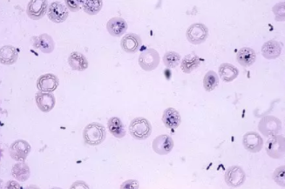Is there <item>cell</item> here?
Instances as JSON below:
<instances>
[{
	"label": "cell",
	"instance_id": "1",
	"mask_svg": "<svg viewBox=\"0 0 285 189\" xmlns=\"http://www.w3.org/2000/svg\"><path fill=\"white\" fill-rule=\"evenodd\" d=\"M107 137L106 128L103 125L91 123L88 125L83 131V138L86 144L89 146H99Z\"/></svg>",
	"mask_w": 285,
	"mask_h": 189
},
{
	"label": "cell",
	"instance_id": "2",
	"mask_svg": "<svg viewBox=\"0 0 285 189\" xmlns=\"http://www.w3.org/2000/svg\"><path fill=\"white\" fill-rule=\"evenodd\" d=\"M129 133L136 140H146L152 133V126L147 119L137 117L129 125Z\"/></svg>",
	"mask_w": 285,
	"mask_h": 189
},
{
	"label": "cell",
	"instance_id": "3",
	"mask_svg": "<svg viewBox=\"0 0 285 189\" xmlns=\"http://www.w3.org/2000/svg\"><path fill=\"white\" fill-rule=\"evenodd\" d=\"M160 64V54L156 50L148 48L143 51L139 57V65L144 71H153Z\"/></svg>",
	"mask_w": 285,
	"mask_h": 189
},
{
	"label": "cell",
	"instance_id": "4",
	"mask_svg": "<svg viewBox=\"0 0 285 189\" xmlns=\"http://www.w3.org/2000/svg\"><path fill=\"white\" fill-rule=\"evenodd\" d=\"M186 36L190 43L200 45L207 41L209 37V29L203 24L194 23L188 27Z\"/></svg>",
	"mask_w": 285,
	"mask_h": 189
},
{
	"label": "cell",
	"instance_id": "5",
	"mask_svg": "<svg viewBox=\"0 0 285 189\" xmlns=\"http://www.w3.org/2000/svg\"><path fill=\"white\" fill-rule=\"evenodd\" d=\"M267 155L273 159H280L284 156V137L281 135H273L267 140Z\"/></svg>",
	"mask_w": 285,
	"mask_h": 189
},
{
	"label": "cell",
	"instance_id": "6",
	"mask_svg": "<svg viewBox=\"0 0 285 189\" xmlns=\"http://www.w3.org/2000/svg\"><path fill=\"white\" fill-rule=\"evenodd\" d=\"M258 128L264 136H273L282 129V122L275 116H265L259 122Z\"/></svg>",
	"mask_w": 285,
	"mask_h": 189
},
{
	"label": "cell",
	"instance_id": "7",
	"mask_svg": "<svg viewBox=\"0 0 285 189\" xmlns=\"http://www.w3.org/2000/svg\"><path fill=\"white\" fill-rule=\"evenodd\" d=\"M31 145L26 140H18L10 146L9 155L14 161H25L31 152Z\"/></svg>",
	"mask_w": 285,
	"mask_h": 189
},
{
	"label": "cell",
	"instance_id": "8",
	"mask_svg": "<svg viewBox=\"0 0 285 189\" xmlns=\"http://www.w3.org/2000/svg\"><path fill=\"white\" fill-rule=\"evenodd\" d=\"M224 178L228 186L230 187H239L245 183L246 174L242 168L238 166H233L227 169Z\"/></svg>",
	"mask_w": 285,
	"mask_h": 189
},
{
	"label": "cell",
	"instance_id": "9",
	"mask_svg": "<svg viewBox=\"0 0 285 189\" xmlns=\"http://www.w3.org/2000/svg\"><path fill=\"white\" fill-rule=\"evenodd\" d=\"M47 16L51 21L60 24L66 21L69 16V12L65 5L59 1H54L48 8Z\"/></svg>",
	"mask_w": 285,
	"mask_h": 189
},
{
	"label": "cell",
	"instance_id": "10",
	"mask_svg": "<svg viewBox=\"0 0 285 189\" xmlns=\"http://www.w3.org/2000/svg\"><path fill=\"white\" fill-rule=\"evenodd\" d=\"M48 2L47 0H31L26 8V13L29 18L33 20H39L47 13Z\"/></svg>",
	"mask_w": 285,
	"mask_h": 189
},
{
	"label": "cell",
	"instance_id": "11",
	"mask_svg": "<svg viewBox=\"0 0 285 189\" xmlns=\"http://www.w3.org/2000/svg\"><path fill=\"white\" fill-rule=\"evenodd\" d=\"M59 79L53 73L41 75L37 81V88L39 92L53 93L59 87Z\"/></svg>",
	"mask_w": 285,
	"mask_h": 189
},
{
	"label": "cell",
	"instance_id": "12",
	"mask_svg": "<svg viewBox=\"0 0 285 189\" xmlns=\"http://www.w3.org/2000/svg\"><path fill=\"white\" fill-rule=\"evenodd\" d=\"M242 144L246 150L251 153H259L263 146L262 137L256 132H248L245 133Z\"/></svg>",
	"mask_w": 285,
	"mask_h": 189
},
{
	"label": "cell",
	"instance_id": "13",
	"mask_svg": "<svg viewBox=\"0 0 285 189\" xmlns=\"http://www.w3.org/2000/svg\"><path fill=\"white\" fill-rule=\"evenodd\" d=\"M174 148V140L171 137L162 134L157 137L153 141V150L158 155H166Z\"/></svg>",
	"mask_w": 285,
	"mask_h": 189
},
{
	"label": "cell",
	"instance_id": "14",
	"mask_svg": "<svg viewBox=\"0 0 285 189\" xmlns=\"http://www.w3.org/2000/svg\"><path fill=\"white\" fill-rule=\"evenodd\" d=\"M36 104L41 112H48L52 111L55 106L56 99L54 94L51 93H43L38 92L35 96Z\"/></svg>",
	"mask_w": 285,
	"mask_h": 189
},
{
	"label": "cell",
	"instance_id": "15",
	"mask_svg": "<svg viewBox=\"0 0 285 189\" xmlns=\"http://www.w3.org/2000/svg\"><path fill=\"white\" fill-rule=\"evenodd\" d=\"M120 47L126 53H136L141 47V39L135 33H128L123 37Z\"/></svg>",
	"mask_w": 285,
	"mask_h": 189
},
{
	"label": "cell",
	"instance_id": "16",
	"mask_svg": "<svg viewBox=\"0 0 285 189\" xmlns=\"http://www.w3.org/2000/svg\"><path fill=\"white\" fill-rule=\"evenodd\" d=\"M107 29L110 34L113 37H120L128 30V23L123 18H113L107 22Z\"/></svg>",
	"mask_w": 285,
	"mask_h": 189
},
{
	"label": "cell",
	"instance_id": "17",
	"mask_svg": "<svg viewBox=\"0 0 285 189\" xmlns=\"http://www.w3.org/2000/svg\"><path fill=\"white\" fill-rule=\"evenodd\" d=\"M34 39L35 48L40 50L41 52L46 54L53 53L54 48H55V43H54V39L51 37L50 35L44 33L41 34L38 37H33Z\"/></svg>",
	"mask_w": 285,
	"mask_h": 189
},
{
	"label": "cell",
	"instance_id": "18",
	"mask_svg": "<svg viewBox=\"0 0 285 189\" xmlns=\"http://www.w3.org/2000/svg\"><path fill=\"white\" fill-rule=\"evenodd\" d=\"M162 122L168 128L176 129L182 122L180 112L173 107L167 108L163 112Z\"/></svg>",
	"mask_w": 285,
	"mask_h": 189
},
{
	"label": "cell",
	"instance_id": "19",
	"mask_svg": "<svg viewBox=\"0 0 285 189\" xmlns=\"http://www.w3.org/2000/svg\"><path fill=\"white\" fill-rule=\"evenodd\" d=\"M19 59V52L13 46H4L0 49V62L3 65L15 64Z\"/></svg>",
	"mask_w": 285,
	"mask_h": 189
},
{
	"label": "cell",
	"instance_id": "20",
	"mask_svg": "<svg viewBox=\"0 0 285 189\" xmlns=\"http://www.w3.org/2000/svg\"><path fill=\"white\" fill-rule=\"evenodd\" d=\"M282 53V47L276 41H267L262 47V54L267 59H276Z\"/></svg>",
	"mask_w": 285,
	"mask_h": 189
},
{
	"label": "cell",
	"instance_id": "21",
	"mask_svg": "<svg viewBox=\"0 0 285 189\" xmlns=\"http://www.w3.org/2000/svg\"><path fill=\"white\" fill-rule=\"evenodd\" d=\"M236 59L237 62L241 65V66H251L256 62L257 59V54L256 52L252 48L250 47H242L239 50L237 55H236Z\"/></svg>",
	"mask_w": 285,
	"mask_h": 189
},
{
	"label": "cell",
	"instance_id": "22",
	"mask_svg": "<svg viewBox=\"0 0 285 189\" xmlns=\"http://www.w3.org/2000/svg\"><path fill=\"white\" fill-rule=\"evenodd\" d=\"M68 64L70 67L75 71H85L88 67V59L82 53L78 52H73L70 54Z\"/></svg>",
	"mask_w": 285,
	"mask_h": 189
},
{
	"label": "cell",
	"instance_id": "23",
	"mask_svg": "<svg viewBox=\"0 0 285 189\" xmlns=\"http://www.w3.org/2000/svg\"><path fill=\"white\" fill-rule=\"evenodd\" d=\"M239 74V70L229 63H223L220 65V78L224 82H231L235 80Z\"/></svg>",
	"mask_w": 285,
	"mask_h": 189
},
{
	"label": "cell",
	"instance_id": "24",
	"mask_svg": "<svg viewBox=\"0 0 285 189\" xmlns=\"http://www.w3.org/2000/svg\"><path fill=\"white\" fill-rule=\"evenodd\" d=\"M31 174V171L28 165L25 163L24 161H20L17 164L13 165L12 168V175H13L16 180L19 181H26L28 180L29 177Z\"/></svg>",
	"mask_w": 285,
	"mask_h": 189
},
{
	"label": "cell",
	"instance_id": "25",
	"mask_svg": "<svg viewBox=\"0 0 285 189\" xmlns=\"http://www.w3.org/2000/svg\"><path fill=\"white\" fill-rule=\"evenodd\" d=\"M200 59L199 57L194 54V53H189L188 55H186L182 60L181 67L183 72L185 73H190L192 71L197 68L200 65Z\"/></svg>",
	"mask_w": 285,
	"mask_h": 189
},
{
	"label": "cell",
	"instance_id": "26",
	"mask_svg": "<svg viewBox=\"0 0 285 189\" xmlns=\"http://www.w3.org/2000/svg\"><path fill=\"white\" fill-rule=\"evenodd\" d=\"M107 126H108V130L110 133H112L115 138L120 139L125 136V127L119 118H117V117L110 118L107 122Z\"/></svg>",
	"mask_w": 285,
	"mask_h": 189
},
{
	"label": "cell",
	"instance_id": "27",
	"mask_svg": "<svg viewBox=\"0 0 285 189\" xmlns=\"http://www.w3.org/2000/svg\"><path fill=\"white\" fill-rule=\"evenodd\" d=\"M219 84V77L216 71H209L205 74L203 79L204 89L207 92L215 90Z\"/></svg>",
	"mask_w": 285,
	"mask_h": 189
},
{
	"label": "cell",
	"instance_id": "28",
	"mask_svg": "<svg viewBox=\"0 0 285 189\" xmlns=\"http://www.w3.org/2000/svg\"><path fill=\"white\" fill-rule=\"evenodd\" d=\"M181 61V55L176 52H168L163 56V62L169 68H175Z\"/></svg>",
	"mask_w": 285,
	"mask_h": 189
},
{
	"label": "cell",
	"instance_id": "29",
	"mask_svg": "<svg viewBox=\"0 0 285 189\" xmlns=\"http://www.w3.org/2000/svg\"><path fill=\"white\" fill-rule=\"evenodd\" d=\"M103 7L102 1H83V10L89 15H95L100 13Z\"/></svg>",
	"mask_w": 285,
	"mask_h": 189
},
{
	"label": "cell",
	"instance_id": "30",
	"mask_svg": "<svg viewBox=\"0 0 285 189\" xmlns=\"http://www.w3.org/2000/svg\"><path fill=\"white\" fill-rule=\"evenodd\" d=\"M273 179L275 182L277 183L279 186L284 187L285 186V167H279L276 168L274 174H273Z\"/></svg>",
	"mask_w": 285,
	"mask_h": 189
},
{
	"label": "cell",
	"instance_id": "31",
	"mask_svg": "<svg viewBox=\"0 0 285 189\" xmlns=\"http://www.w3.org/2000/svg\"><path fill=\"white\" fill-rule=\"evenodd\" d=\"M284 2H280L273 7V13L276 15L277 21H284Z\"/></svg>",
	"mask_w": 285,
	"mask_h": 189
},
{
	"label": "cell",
	"instance_id": "32",
	"mask_svg": "<svg viewBox=\"0 0 285 189\" xmlns=\"http://www.w3.org/2000/svg\"><path fill=\"white\" fill-rule=\"evenodd\" d=\"M65 3H66V7H67L71 12L76 13V12H78V11H79V9H80V4H83V1H76V0L71 1V0H66Z\"/></svg>",
	"mask_w": 285,
	"mask_h": 189
},
{
	"label": "cell",
	"instance_id": "33",
	"mask_svg": "<svg viewBox=\"0 0 285 189\" xmlns=\"http://www.w3.org/2000/svg\"><path fill=\"white\" fill-rule=\"evenodd\" d=\"M139 182L136 180H127L120 186V188H139Z\"/></svg>",
	"mask_w": 285,
	"mask_h": 189
},
{
	"label": "cell",
	"instance_id": "34",
	"mask_svg": "<svg viewBox=\"0 0 285 189\" xmlns=\"http://www.w3.org/2000/svg\"><path fill=\"white\" fill-rule=\"evenodd\" d=\"M78 187H84V188H89L88 185H87L85 182L83 181H77V182L73 183L71 188H78Z\"/></svg>",
	"mask_w": 285,
	"mask_h": 189
}]
</instances>
